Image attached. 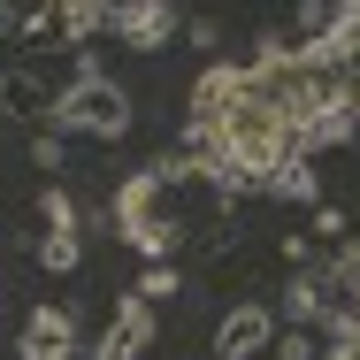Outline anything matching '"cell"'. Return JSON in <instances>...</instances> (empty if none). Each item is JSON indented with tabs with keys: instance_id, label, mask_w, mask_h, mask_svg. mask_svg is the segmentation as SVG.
<instances>
[{
	"instance_id": "10",
	"label": "cell",
	"mask_w": 360,
	"mask_h": 360,
	"mask_svg": "<svg viewBox=\"0 0 360 360\" xmlns=\"http://www.w3.org/2000/svg\"><path fill=\"white\" fill-rule=\"evenodd\" d=\"M284 314L299 322V330H314V322H322V276H314V269H299V276L284 284Z\"/></svg>"
},
{
	"instance_id": "16",
	"label": "cell",
	"mask_w": 360,
	"mask_h": 360,
	"mask_svg": "<svg viewBox=\"0 0 360 360\" xmlns=\"http://www.w3.org/2000/svg\"><path fill=\"white\" fill-rule=\"evenodd\" d=\"M169 291H184V284H176V269H146V276H139V299H146V307L169 299Z\"/></svg>"
},
{
	"instance_id": "3",
	"label": "cell",
	"mask_w": 360,
	"mask_h": 360,
	"mask_svg": "<svg viewBox=\"0 0 360 360\" xmlns=\"http://www.w3.org/2000/svg\"><path fill=\"white\" fill-rule=\"evenodd\" d=\"M115 238H123L131 253H146V269H169L176 245L192 238L184 215H176V200H169V169H161V161L123 176V192H115Z\"/></svg>"
},
{
	"instance_id": "6",
	"label": "cell",
	"mask_w": 360,
	"mask_h": 360,
	"mask_svg": "<svg viewBox=\"0 0 360 360\" xmlns=\"http://www.w3.org/2000/svg\"><path fill=\"white\" fill-rule=\"evenodd\" d=\"M269 345H276V314H269L261 299H238L215 322V360H261Z\"/></svg>"
},
{
	"instance_id": "11",
	"label": "cell",
	"mask_w": 360,
	"mask_h": 360,
	"mask_svg": "<svg viewBox=\"0 0 360 360\" xmlns=\"http://www.w3.org/2000/svg\"><path fill=\"white\" fill-rule=\"evenodd\" d=\"M54 31H62L70 46H84L92 31H108V8H100V0H70V8H54Z\"/></svg>"
},
{
	"instance_id": "13",
	"label": "cell",
	"mask_w": 360,
	"mask_h": 360,
	"mask_svg": "<svg viewBox=\"0 0 360 360\" xmlns=\"http://www.w3.org/2000/svg\"><path fill=\"white\" fill-rule=\"evenodd\" d=\"M39 207H46V230H84V215H77V200L62 192V184H46V200H39Z\"/></svg>"
},
{
	"instance_id": "8",
	"label": "cell",
	"mask_w": 360,
	"mask_h": 360,
	"mask_svg": "<svg viewBox=\"0 0 360 360\" xmlns=\"http://www.w3.org/2000/svg\"><path fill=\"white\" fill-rule=\"evenodd\" d=\"M176 8L169 0H131V8H108V31L123 39V46H139V54H161L169 39H176Z\"/></svg>"
},
{
	"instance_id": "7",
	"label": "cell",
	"mask_w": 360,
	"mask_h": 360,
	"mask_svg": "<svg viewBox=\"0 0 360 360\" xmlns=\"http://www.w3.org/2000/svg\"><path fill=\"white\" fill-rule=\"evenodd\" d=\"M15 353H23V360H77V353H84V345H77V314H70V307H54V299L31 307Z\"/></svg>"
},
{
	"instance_id": "1",
	"label": "cell",
	"mask_w": 360,
	"mask_h": 360,
	"mask_svg": "<svg viewBox=\"0 0 360 360\" xmlns=\"http://www.w3.org/2000/svg\"><path fill=\"white\" fill-rule=\"evenodd\" d=\"M184 146L215 161V176L230 192H238V184L276 192L291 169H307V139H299L284 115L245 84V70H230V62H215V70L192 84V100H184Z\"/></svg>"
},
{
	"instance_id": "12",
	"label": "cell",
	"mask_w": 360,
	"mask_h": 360,
	"mask_svg": "<svg viewBox=\"0 0 360 360\" xmlns=\"http://www.w3.org/2000/svg\"><path fill=\"white\" fill-rule=\"evenodd\" d=\"M77 261H84V238H77V230H46V238H39V269L70 276Z\"/></svg>"
},
{
	"instance_id": "19",
	"label": "cell",
	"mask_w": 360,
	"mask_h": 360,
	"mask_svg": "<svg viewBox=\"0 0 360 360\" xmlns=\"http://www.w3.org/2000/svg\"><path fill=\"white\" fill-rule=\"evenodd\" d=\"M338 338H353V345H360V291H353V314H345V330H338Z\"/></svg>"
},
{
	"instance_id": "18",
	"label": "cell",
	"mask_w": 360,
	"mask_h": 360,
	"mask_svg": "<svg viewBox=\"0 0 360 360\" xmlns=\"http://www.w3.org/2000/svg\"><path fill=\"white\" fill-rule=\"evenodd\" d=\"M322 360H360V345H353V338H338V345H330Z\"/></svg>"
},
{
	"instance_id": "5",
	"label": "cell",
	"mask_w": 360,
	"mask_h": 360,
	"mask_svg": "<svg viewBox=\"0 0 360 360\" xmlns=\"http://www.w3.org/2000/svg\"><path fill=\"white\" fill-rule=\"evenodd\" d=\"M314 54L330 62L338 123H353V131H360V0H353V8H330V31L314 39Z\"/></svg>"
},
{
	"instance_id": "15",
	"label": "cell",
	"mask_w": 360,
	"mask_h": 360,
	"mask_svg": "<svg viewBox=\"0 0 360 360\" xmlns=\"http://www.w3.org/2000/svg\"><path fill=\"white\" fill-rule=\"evenodd\" d=\"M307 238H322V245H345L353 230H345V207H314V230Z\"/></svg>"
},
{
	"instance_id": "2",
	"label": "cell",
	"mask_w": 360,
	"mask_h": 360,
	"mask_svg": "<svg viewBox=\"0 0 360 360\" xmlns=\"http://www.w3.org/2000/svg\"><path fill=\"white\" fill-rule=\"evenodd\" d=\"M245 84L284 115L299 139L314 146L322 131H353V123H338V100H330V62L314 54V46H284V39H261V54L245 62Z\"/></svg>"
},
{
	"instance_id": "4",
	"label": "cell",
	"mask_w": 360,
	"mask_h": 360,
	"mask_svg": "<svg viewBox=\"0 0 360 360\" xmlns=\"http://www.w3.org/2000/svg\"><path fill=\"white\" fill-rule=\"evenodd\" d=\"M54 123H62V131H84V139H123V131H131V92H123L115 77L84 70L70 92H62Z\"/></svg>"
},
{
	"instance_id": "14",
	"label": "cell",
	"mask_w": 360,
	"mask_h": 360,
	"mask_svg": "<svg viewBox=\"0 0 360 360\" xmlns=\"http://www.w3.org/2000/svg\"><path fill=\"white\" fill-rule=\"evenodd\" d=\"M269 360H322V345H314L307 330H276V345H269Z\"/></svg>"
},
{
	"instance_id": "17",
	"label": "cell",
	"mask_w": 360,
	"mask_h": 360,
	"mask_svg": "<svg viewBox=\"0 0 360 360\" xmlns=\"http://www.w3.org/2000/svg\"><path fill=\"white\" fill-rule=\"evenodd\" d=\"M31 161H39V169H62V139H54V131H39V139H31Z\"/></svg>"
},
{
	"instance_id": "9",
	"label": "cell",
	"mask_w": 360,
	"mask_h": 360,
	"mask_svg": "<svg viewBox=\"0 0 360 360\" xmlns=\"http://www.w3.org/2000/svg\"><path fill=\"white\" fill-rule=\"evenodd\" d=\"M146 345H153V307H146L139 291L115 307V322H108V338L92 345V360H139Z\"/></svg>"
}]
</instances>
